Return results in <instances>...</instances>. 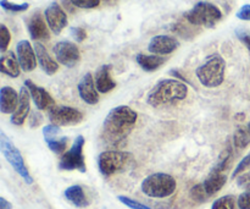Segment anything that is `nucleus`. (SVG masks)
<instances>
[{"label":"nucleus","instance_id":"10","mask_svg":"<svg viewBox=\"0 0 250 209\" xmlns=\"http://www.w3.org/2000/svg\"><path fill=\"white\" fill-rule=\"evenodd\" d=\"M54 55L59 64L66 66V68H73L77 65L81 60V53L78 46L72 42L61 41L54 46Z\"/></svg>","mask_w":250,"mask_h":209},{"label":"nucleus","instance_id":"19","mask_svg":"<svg viewBox=\"0 0 250 209\" xmlns=\"http://www.w3.org/2000/svg\"><path fill=\"white\" fill-rule=\"evenodd\" d=\"M20 94L10 86L0 90V110L2 114H14L19 105Z\"/></svg>","mask_w":250,"mask_h":209},{"label":"nucleus","instance_id":"37","mask_svg":"<svg viewBox=\"0 0 250 209\" xmlns=\"http://www.w3.org/2000/svg\"><path fill=\"white\" fill-rule=\"evenodd\" d=\"M236 34H237V37H238L239 41H241L242 43H243L250 51V32L247 31V29L238 28L236 31Z\"/></svg>","mask_w":250,"mask_h":209},{"label":"nucleus","instance_id":"21","mask_svg":"<svg viewBox=\"0 0 250 209\" xmlns=\"http://www.w3.org/2000/svg\"><path fill=\"white\" fill-rule=\"evenodd\" d=\"M95 86L100 93H107L116 87V82L111 77V65H103L94 76Z\"/></svg>","mask_w":250,"mask_h":209},{"label":"nucleus","instance_id":"4","mask_svg":"<svg viewBox=\"0 0 250 209\" xmlns=\"http://www.w3.org/2000/svg\"><path fill=\"white\" fill-rule=\"evenodd\" d=\"M142 192L151 198H167L177 188L175 178L165 173H155L146 176L141 185Z\"/></svg>","mask_w":250,"mask_h":209},{"label":"nucleus","instance_id":"9","mask_svg":"<svg viewBox=\"0 0 250 209\" xmlns=\"http://www.w3.org/2000/svg\"><path fill=\"white\" fill-rule=\"evenodd\" d=\"M48 116L51 124H55L58 126H73L82 122L83 113L72 107L54 105L49 109Z\"/></svg>","mask_w":250,"mask_h":209},{"label":"nucleus","instance_id":"18","mask_svg":"<svg viewBox=\"0 0 250 209\" xmlns=\"http://www.w3.org/2000/svg\"><path fill=\"white\" fill-rule=\"evenodd\" d=\"M46 21H44L43 16L39 12H36L28 21V33L33 41H48L50 38L49 28Z\"/></svg>","mask_w":250,"mask_h":209},{"label":"nucleus","instance_id":"28","mask_svg":"<svg viewBox=\"0 0 250 209\" xmlns=\"http://www.w3.org/2000/svg\"><path fill=\"white\" fill-rule=\"evenodd\" d=\"M0 5H1V7L4 10H6V11H10V12H15V14H17V12L27 11L29 7L28 2L16 4V2L9 1V0H1V1H0Z\"/></svg>","mask_w":250,"mask_h":209},{"label":"nucleus","instance_id":"36","mask_svg":"<svg viewBox=\"0 0 250 209\" xmlns=\"http://www.w3.org/2000/svg\"><path fill=\"white\" fill-rule=\"evenodd\" d=\"M70 32L76 42H83L87 38V32L82 27H71Z\"/></svg>","mask_w":250,"mask_h":209},{"label":"nucleus","instance_id":"1","mask_svg":"<svg viewBox=\"0 0 250 209\" xmlns=\"http://www.w3.org/2000/svg\"><path fill=\"white\" fill-rule=\"evenodd\" d=\"M137 119L138 114L127 105L112 108L103 122L102 139L109 146H124L136 125Z\"/></svg>","mask_w":250,"mask_h":209},{"label":"nucleus","instance_id":"34","mask_svg":"<svg viewBox=\"0 0 250 209\" xmlns=\"http://www.w3.org/2000/svg\"><path fill=\"white\" fill-rule=\"evenodd\" d=\"M60 126L55 124H50V125H46L44 126L43 129V136L44 139H53V137H56L59 134H60Z\"/></svg>","mask_w":250,"mask_h":209},{"label":"nucleus","instance_id":"13","mask_svg":"<svg viewBox=\"0 0 250 209\" xmlns=\"http://www.w3.org/2000/svg\"><path fill=\"white\" fill-rule=\"evenodd\" d=\"M24 87L28 90L32 100L34 102V105L38 110H49L51 107L55 105V100L46 92L45 88L39 87L36 83L32 82L31 80L24 81Z\"/></svg>","mask_w":250,"mask_h":209},{"label":"nucleus","instance_id":"6","mask_svg":"<svg viewBox=\"0 0 250 209\" xmlns=\"http://www.w3.org/2000/svg\"><path fill=\"white\" fill-rule=\"evenodd\" d=\"M186 20L193 26H203L212 28L222 19V12L215 4L209 1H199L185 15Z\"/></svg>","mask_w":250,"mask_h":209},{"label":"nucleus","instance_id":"22","mask_svg":"<svg viewBox=\"0 0 250 209\" xmlns=\"http://www.w3.org/2000/svg\"><path fill=\"white\" fill-rule=\"evenodd\" d=\"M0 70L4 75L9 76L11 78H16L21 72V65L19 63L17 55H15L12 51H5L0 58Z\"/></svg>","mask_w":250,"mask_h":209},{"label":"nucleus","instance_id":"23","mask_svg":"<svg viewBox=\"0 0 250 209\" xmlns=\"http://www.w3.org/2000/svg\"><path fill=\"white\" fill-rule=\"evenodd\" d=\"M63 196L71 205L77 208H85L89 206V201L85 196L84 190L80 185H72L67 187L63 192Z\"/></svg>","mask_w":250,"mask_h":209},{"label":"nucleus","instance_id":"20","mask_svg":"<svg viewBox=\"0 0 250 209\" xmlns=\"http://www.w3.org/2000/svg\"><path fill=\"white\" fill-rule=\"evenodd\" d=\"M34 50H36L37 59H38L39 66L42 68V70H43L46 75H54L59 69L58 60H54V59L51 58L50 54L48 53L45 46L42 43H39V42H37V43L34 44Z\"/></svg>","mask_w":250,"mask_h":209},{"label":"nucleus","instance_id":"27","mask_svg":"<svg viewBox=\"0 0 250 209\" xmlns=\"http://www.w3.org/2000/svg\"><path fill=\"white\" fill-rule=\"evenodd\" d=\"M211 209H239L237 205V200L234 196L227 195L224 197H220L212 203Z\"/></svg>","mask_w":250,"mask_h":209},{"label":"nucleus","instance_id":"38","mask_svg":"<svg viewBox=\"0 0 250 209\" xmlns=\"http://www.w3.org/2000/svg\"><path fill=\"white\" fill-rule=\"evenodd\" d=\"M237 185L241 188H246V190H249L250 188V171L248 173H243L238 176L237 179Z\"/></svg>","mask_w":250,"mask_h":209},{"label":"nucleus","instance_id":"30","mask_svg":"<svg viewBox=\"0 0 250 209\" xmlns=\"http://www.w3.org/2000/svg\"><path fill=\"white\" fill-rule=\"evenodd\" d=\"M190 197L193 198L194 201H197V202H207L208 200H209V197H208L207 192H205L204 187H203L202 184H199V185H195L194 187L190 190Z\"/></svg>","mask_w":250,"mask_h":209},{"label":"nucleus","instance_id":"25","mask_svg":"<svg viewBox=\"0 0 250 209\" xmlns=\"http://www.w3.org/2000/svg\"><path fill=\"white\" fill-rule=\"evenodd\" d=\"M250 144V130L247 127H238L233 135V147L238 151L247 148Z\"/></svg>","mask_w":250,"mask_h":209},{"label":"nucleus","instance_id":"2","mask_svg":"<svg viewBox=\"0 0 250 209\" xmlns=\"http://www.w3.org/2000/svg\"><path fill=\"white\" fill-rule=\"evenodd\" d=\"M188 95V86L173 78L161 80L146 95V103L153 108L167 107L180 103Z\"/></svg>","mask_w":250,"mask_h":209},{"label":"nucleus","instance_id":"39","mask_svg":"<svg viewBox=\"0 0 250 209\" xmlns=\"http://www.w3.org/2000/svg\"><path fill=\"white\" fill-rule=\"evenodd\" d=\"M236 16L242 21H250V4H246L237 11Z\"/></svg>","mask_w":250,"mask_h":209},{"label":"nucleus","instance_id":"33","mask_svg":"<svg viewBox=\"0 0 250 209\" xmlns=\"http://www.w3.org/2000/svg\"><path fill=\"white\" fill-rule=\"evenodd\" d=\"M73 6L80 9H94L100 4V0H68Z\"/></svg>","mask_w":250,"mask_h":209},{"label":"nucleus","instance_id":"31","mask_svg":"<svg viewBox=\"0 0 250 209\" xmlns=\"http://www.w3.org/2000/svg\"><path fill=\"white\" fill-rule=\"evenodd\" d=\"M117 198H119V201L122 203V205H125L126 207L131 209H151L146 205H143V203L138 202V201L133 200V198L127 197V196H119Z\"/></svg>","mask_w":250,"mask_h":209},{"label":"nucleus","instance_id":"7","mask_svg":"<svg viewBox=\"0 0 250 209\" xmlns=\"http://www.w3.org/2000/svg\"><path fill=\"white\" fill-rule=\"evenodd\" d=\"M0 149H1V153L4 154L5 159L9 162L10 165L14 168V170L23 179L24 183L27 185H32L33 179H32L31 174H29L26 164H24L21 153L17 149V147L12 143L11 139L4 134V131H0Z\"/></svg>","mask_w":250,"mask_h":209},{"label":"nucleus","instance_id":"12","mask_svg":"<svg viewBox=\"0 0 250 209\" xmlns=\"http://www.w3.org/2000/svg\"><path fill=\"white\" fill-rule=\"evenodd\" d=\"M16 55L21 69L24 72H31L37 68V54L32 44L28 41L23 39L16 44Z\"/></svg>","mask_w":250,"mask_h":209},{"label":"nucleus","instance_id":"43","mask_svg":"<svg viewBox=\"0 0 250 209\" xmlns=\"http://www.w3.org/2000/svg\"><path fill=\"white\" fill-rule=\"evenodd\" d=\"M248 129L250 130V122H249V124H248Z\"/></svg>","mask_w":250,"mask_h":209},{"label":"nucleus","instance_id":"40","mask_svg":"<svg viewBox=\"0 0 250 209\" xmlns=\"http://www.w3.org/2000/svg\"><path fill=\"white\" fill-rule=\"evenodd\" d=\"M42 121H43V116H42L39 113L36 112L31 115V117H29V126L38 127L39 125L42 124Z\"/></svg>","mask_w":250,"mask_h":209},{"label":"nucleus","instance_id":"16","mask_svg":"<svg viewBox=\"0 0 250 209\" xmlns=\"http://www.w3.org/2000/svg\"><path fill=\"white\" fill-rule=\"evenodd\" d=\"M226 183H227L226 171L214 166V169L210 171L209 176L205 179L204 183H202V185L203 187H204L205 192H207L208 197L210 198L214 195H216L219 191H221V188L226 185Z\"/></svg>","mask_w":250,"mask_h":209},{"label":"nucleus","instance_id":"15","mask_svg":"<svg viewBox=\"0 0 250 209\" xmlns=\"http://www.w3.org/2000/svg\"><path fill=\"white\" fill-rule=\"evenodd\" d=\"M77 90L80 97L87 104L94 105L99 102V91L95 86L94 77L90 72H87L81 78V81L78 82Z\"/></svg>","mask_w":250,"mask_h":209},{"label":"nucleus","instance_id":"41","mask_svg":"<svg viewBox=\"0 0 250 209\" xmlns=\"http://www.w3.org/2000/svg\"><path fill=\"white\" fill-rule=\"evenodd\" d=\"M0 209H12V205L4 197H0Z\"/></svg>","mask_w":250,"mask_h":209},{"label":"nucleus","instance_id":"42","mask_svg":"<svg viewBox=\"0 0 250 209\" xmlns=\"http://www.w3.org/2000/svg\"><path fill=\"white\" fill-rule=\"evenodd\" d=\"M103 1H104V2H106V4L114 5V4H116V1H117V0H103Z\"/></svg>","mask_w":250,"mask_h":209},{"label":"nucleus","instance_id":"3","mask_svg":"<svg viewBox=\"0 0 250 209\" xmlns=\"http://www.w3.org/2000/svg\"><path fill=\"white\" fill-rule=\"evenodd\" d=\"M225 71H226L225 59L219 54H212L208 56L205 63L195 70V75L204 87L215 88L224 83Z\"/></svg>","mask_w":250,"mask_h":209},{"label":"nucleus","instance_id":"35","mask_svg":"<svg viewBox=\"0 0 250 209\" xmlns=\"http://www.w3.org/2000/svg\"><path fill=\"white\" fill-rule=\"evenodd\" d=\"M237 205L239 209H250V188L239 195L237 198Z\"/></svg>","mask_w":250,"mask_h":209},{"label":"nucleus","instance_id":"14","mask_svg":"<svg viewBox=\"0 0 250 209\" xmlns=\"http://www.w3.org/2000/svg\"><path fill=\"white\" fill-rule=\"evenodd\" d=\"M180 46V43L176 38L166 34H159L153 37L149 42L148 51L156 55H168L173 53Z\"/></svg>","mask_w":250,"mask_h":209},{"label":"nucleus","instance_id":"17","mask_svg":"<svg viewBox=\"0 0 250 209\" xmlns=\"http://www.w3.org/2000/svg\"><path fill=\"white\" fill-rule=\"evenodd\" d=\"M31 94L26 87H22L20 91V100L17 109L15 110L14 114L11 115V122L16 126H21L26 121L29 112H31Z\"/></svg>","mask_w":250,"mask_h":209},{"label":"nucleus","instance_id":"5","mask_svg":"<svg viewBox=\"0 0 250 209\" xmlns=\"http://www.w3.org/2000/svg\"><path fill=\"white\" fill-rule=\"evenodd\" d=\"M133 163V156L129 152L105 151L98 157V168L105 178L125 171Z\"/></svg>","mask_w":250,"mask_h":209},{"label":"nucleus","instance_id":"26","mask_svg":"<svg viewBox=\"0 0 250 209\" xmlns=\"http://www.w3.org/2000/svg\"><path fill=\"white\" fill-rule=\"evenodd\" d=\"M46 146L51 152L55 154H63L68 146V137H53V139H45Z\"/></svg>","mask_w":250,"mask_h":209},{"label":"nucleus","instance_id":"8","mask_svg":"<svg viewBox=\"0 0 250 209\" xmlns=\"http://www.w3.org/2000/svg\"><path fill=\"white\" fill-rule=\"evenodd\" d=\"M84 142V137L81 136V135L76 137L71 148L61 156L60 162H59V169H60V170H78L81 171V173H85V171H87L84 154H83Z\"/></svg>","mask_w":250,"mask_h":209},{"label":"nucleus","instance_id":"11","mask_svg":"<svg viewBox=\"0 0 250 209\" xmlns=\"http://www.w3.org/2000/svg\"><path fill=\"white\" fill-rule=\"evenodd\" d=\"M44 19L49 28L55 34H60L62 29L67 26V15L63 11L59 2L54 1L44 10Z\"/></svg>","mask_w":250,"mask_h":209},{"label":"nucleus","instance_id":"24","mask_svg":"<svg viewBox=\"0 0 250 209\" xmlns=\"http://www.w3.org/2000/svg\"><path fill=\"white\" fill-rule=\"evenodd\" d=\"M136 60L138 63V65L143 69L146 72H153L156 69H159L160 66H163L165 64L166 59L163 55H156V54H138L136 56Z\"/></svg>","mask_w":250,"mask_h":209},{"label":"nucleus","instance_id":"29","mask_svg":"<svg viewBox=\"0 0 250 209\" xmlns=\"http://www.w3.org/2000/svg\"><path fill=\"white\" fill-rule=\"evenodd\" d=\"M11 42V34L7 27L5 24H0V50L1 53H5Z\"/></svg>","mask_w":250,"mask_h":209},{"label":"nucleus","instance_id":"32","mask_svg":"<svg viewBox=\"0 0 250 209\" xmlns=\"http://www.w3.org/2000/svg\"><path fill=\"white\" fill-rule=\"evenodd\" d=\"M248 169H250V153L247 154V156L237 164L236 169H234L233 173H232V178H238L241 174H243L244 171L248 170Z\"/></svg>","mask_w":250,"mask_h":209}]
</instances>
